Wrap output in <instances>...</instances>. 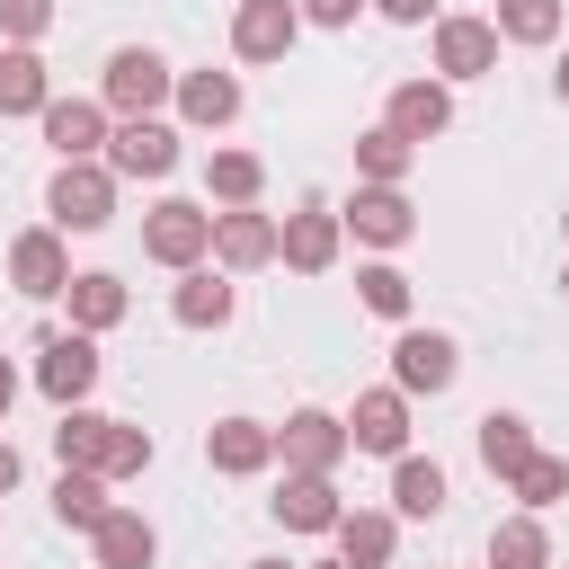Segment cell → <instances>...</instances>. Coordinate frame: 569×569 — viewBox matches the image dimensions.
I'll use <instances>...</instances> for the list:
<instances>
[{
    "label": "cell",
    "instance_id": "obj_1",
    "mask_svg": "<svg viewBox=\"0 0 569 569\" xmlns=\"http://www.w3.org/2000/svg\"><path fill=\"white\" fill-rule=\"evenodd\" d=\"M169 89H178V71H169V53H151V44H116L107 71H98V107H107L116 124H124V116H160Z\"/></svg>",
    "mask_w": 569,
    "mask_h": 569
},
{
    "label": "cell",
    "instance_id": "obj_2",
    "mask_svg": "<svg viewBox=\"0 0 569 569\" xmlns=\"http://www.w3.org/2000/svg\"><path fill=\"white\" fill-rule=\"evenodd\" d=\"M142 258L169 267V276L204 267V258H213V204H196V196H160V204L142 213Z\"/></svg>",
    "mask_w": 569,
    "mask_h": 569
},
{
    "label": "cell",
    "instance_id": "obj_3",
    "mask_svg": "<svg viewBox=\"0 0 569 569\" xmlns=\"http://www.w3.org/2000/svg\"><path fill=\"white\" fill-rule=\"evenodd\" d=\"M489 71H498V27H489V18L445 9V18L427 27V80L462 89V80H489Z\"/></svg>",
    "mask_w": 569,
    "mask_h": 569
},
{
    "label": "cell",
    "instance_id": "obj_4",
    "mask_svg": "<svg viewBox=\"0 0 569 569\" xmlns=\"http://www.w3.org/2000/svg\"><path fill=\"white\" fill-rule=\"evenodd\" d=\"M44 222L71 240V231H107L116 222V178H107V160H62L53 169V187H44Z\"/></svg>",
    "mask_w": 569,
    "mask_h": 569
},
{
    "label": "cell",
    "instance_id": "obj_5",
    "mask_svg": "<svg viewBox=\"0 0 569 569\" xmlns=\"http://www.w3.org/2000/svg\"><path fill=\"white\" fill-rule=\"evenodd\" d=\"M338 231L356 240V249H409L418 240V204H409V187H356L347 204H338Z\"/></svg>",
    "mask_w": 569,
    "mask_h": 569
},
{
    "label": "cell",
    "instance_id": "obj_6",
    "mask_svg": "<svg viewBox=\"0 0 569 569\" xmlns=\"http://www.w3.org/2000/svg\"><path fill=\"white\" fill-rule=\"evenodd\" d=\"M98 338H80V329H44L36 338V391L53 400V409H80L89 391H98Z\"/></svg>",
    "mask_w": 569,
    "mask_h": 569
},
{
    "label": "cell",
    "instance_id": "obj_7",
    "mask_svg": "<svg viewBox=\"0 0 569 569\" xmlns=\"http://www.w3.org/2000/svg\"><path fill=\"white\" fill-rule=\"evenodd\" d=\"M98 160H107L116 187H124V178H169V169H178V124H169V116H124Z\"/></svg>",
    "mask_w": 569,
    "mask_h": 569
},
{
    "label": "cell",
    "instance_id": "obj_8",
    "mask_svg": "<svg viewBox=\"0 0 569 569\" xmlns=\"http://www.w3.org/2000/svg\"><path fill=\"white\" fill-rule=\"evenodd\" d=\"M453 373H462V347L445 329H400L391 338V391L436 400V391H453Z\"/></svg>",
    "mask_w": 569,
    "mask_h": 569
},
{
    "label": "cell",
    "instance_id": "obj_9",
    "mask_svg": "<svg viewBox=\"0 0 569 569\" xmlns=\"http://www.w3.org/2000/svg\"><path fill=\"white\" fill-rule=\"evenodd\" d=\"M347 453H356V445H347V418H338V409H293V418L276 427V462H284V471H320V480H338Z\"/></svg>",
    "mask_w": 569,
    "mask_h": 569
},
{
    "label": "cell",
    "instance_id": "obj_10",
    "mask_svg": "<svg viewBox=\"0 0 569 569\" xmlns=\"http://www.w3.org/2000/svg\"><path fill=\"white\" fill-rule=\"evenodd\" d=\"M204 267H222V276H258V267H276V213H258V204H222L213 213V258Z\"/></svg>",
    "mask_w": 569,
    "mask_h": 569
},
{
    "label": "cell",
    "instance_id": "obj_11",
    "mask_svg": "<svg viewBox=\"0 0 569 569\" xmlns=\"http://www.w3.org/2000/svg\"><path fill=\"white\" fill-rule=\"evenodd\" d=\"M302 44V9L293 0H240L231 9V62H284Z\"/></svg>",
    "mask_w": 569,
    "mask_h": 569
},
{
    "label": "cell",
    "instance_id": "obj_12",
    "mask_svg": "<svg viewBox=\"0 0 569 569\" xmlns=\"http://www.w3.org/2000/svg\"><path fill=\"white\" fill-rule=\"evenodd\" d=\"M9 284H18L27 302H62V284H71V249H62L53 222H36V231L9 240Z\"/></svg>",
    "mask_w": 569,
    "mask_h": 569
},
{
    "label": "cell",
    "instance_id": "obj_13",
    "mask_svg": "<svg viewBox=\"0 0 569 569\" xmlns=\"http://www.w3.org/2000/svg\"><path fill=\"white\" fill-rule=\"evenodd\" d=\"M347 445H356V453L400 462V453H409V391H391V382L356 391V409H347Z\"/></svg>",
    "mask_w": 569,
    "mask_h": 569
},
{
    "label": "cell",
    "instance_id": "obj_14",
    "mask_svg": "<svg viewBox=\"0 0 569 569\" xmlns=\"http://www.w3.org/2000/svg\"><path fill=\"white\" fill-rule=\"evenodd\" d=\"M382 124H391V133H400L409 151H427V142H436V133L453 124V89L418 71V80H400V89L382 98Z\"/></svg>",
    "mask_w": 569,
    "mask_h": 569
},
{
    "label": "cell",
    "instance_id": "obj_15",
    "mask_svg": "<svg viewBox=\"0 0 569 569\" xmlns=\"http://www.w3.org/2000/svg\"><path fill=\"white\" fill-rule=\"evenodd\" d=\"M338 249H347V231H338V213H329V204H302V213H284V222H276V258H284L293 276H329V267H338Z\"/></svg>",
    "mask_w": 569,
    "mask_h": 569
},
{
    "label": "cell",
    "instance_id": "obj_16",
    "mask_svg": "<svg viewBox=\"0 0 569 569\" xmlns=\"http://www.w3.org/2000/svg\"><path fill=\"white\" fill-rule=\"evenodd\" d=\"M44 142H53V160H98L107 151V133H116V116L98 107V98H44Z\"/></svg>",
    "mask_w": 569,
    "mask_h": 569
},
{
    "label": "cell",
    "instance_id": "obj_17",
    "mask_svg": "<svg viewBox=\"0 0 569 569\" xmlns=\"http://www.w3.org/2000/svg\"><path fill=\"white\" fill-rule=\"evenodd\" d=\"M204 462H213L222 480H258V471L276 462V427H267V418H213V427H204Z\"/></svg>",
    "mask_w": 569,
    "mask_h": 569
},
{
    "label": "cell",
    "instance_id": "obj_18",
    "mask_svg": "<svg viewBox=\"0 0 569 569\" xmlns=\"http://www.w3.org/2000/svg\"><path fill=\"white\" fill-rule=\"evenodd\" d=\"M169 107H178V124H196V133H222L231 116H240V71H178V89H169Z\"/></svg>",
    "mask_w": 569,
    "mask_h": 569
},
{
    "label": "cell",
    "instance_id": "obj_19",
    "mask_svg": "<svg viewBox=\"0 0 569 569\" xmlns=\"http://www.w3.org/2000/svg\"><path fill=\"white\" fill-rule=\"evenodd\" d=\"M62 311H71V329H80V338H107V329L133 311V293H124V276H107V267H80V276L62 284Z\"/></svg>",
    "mask_w": 569,
    "mask_h": 569
},
{
    "label": "cell",
    "instance_id": "obj_20",
    "mask_svg": "<svg viewBox=\"0 0 569 569\" xmlns=\"http://www.w3.org/2000/svg\"><path fill=\"white\" fill-rule=\"evenodd\" d=\"M267 507H276V525H284V533H329V525L347 516L338 480H320V471H284V489H276Z\"/></svg>",
    "mask_w": 569,
    "mask_h": 569
},
{
    "label": "cell",
    "instance_id": "obj_21",
    "mask_svg": "<svg viewBox=\"0 0 569 569\" xmlns=\"http://www.w3.org/2000/svg\"><path fill=\"white\" fill-rule=\"evenodd\" d=\"M329 542H338L347 569H391V551H400V516H391V507H347V516L329 525Z\"/></svg>",
    "mask_w": 569,
    "mask_h": 569
},
{
    "label": "cell",
    "instance_id": "obj_22",
    "mask_svg": "<svg viewBox=\"0 0 569 569\" xmlns=\"http://www.w3.org/2000/svg\"><path fill=\"white\" fill-rule=\"evenodd\" d=\"M231 311H240V284H231L222 267H187L178 293H169V320H178V329H222Z\"/></svg>",
    "mask_w": 569,
    "mask_h": 569
},
{
    "label": "cell",
    "instance_id": "obj_23",
    "mask_svg": "<svg viewBox=\"0 0 569 569\" xmlns=\"http://www.w3.org/2000/svg\"><path fill=\"white\" fill-rule=\"evenodd\" d=\"M471 453H480V471H489V480H516L542 445H533V427H525L516 409H489V418L471 427Z\"/></svg>",
    "mask_w": 569,
    "mask_h": 569
},
{
    "label": "cell",
    "instance_id": "obj_24",
    "mask_svg": "<svg viewBox=\"0 0 569 569\" xmlns=\"http://www.w3.org/2000/svg\"><path fill=\"white\" fill-rule=\"evenodd\" d=\"M89 551H98V569H151L160 560V533H151L142 507H107V525L89 533Z\"/></svg>",
    "mask_w": 569,
    "mask_h": 569
},
{
    "label": "cell",
    "instance_id": "obj_25",
    "mask_svg": "<svg viewBox=\"0 0 569 569\" xmlns=\"http://www.w3.org/2000/svg\"><path fill=\"white\" fill-rule=\"evenodd\" d=\"M53 98V71L36 44H0V116H44Z\"/></svg>",
    "mask_w": 569,
    "mask_h": 569
},
{
    "label": "cell",
    "instance_id": "obj_26",
    "mask_svg": "<svg viewBox=\"0 0 569 569\" xmlns=\"http://www.w3.org/2000/svg\"><path fill=\"white\" fill-rule=\"evenodd\" d=\"M445 462L436 453H400L391 462V516H445Z\"/></svg>",
    "mask_w": 569,
    "mask_h": 569
},
{
    "label": "cell",
    "instance_id": "obj_27",
    "mask_svg": "<svg viewBox=\"0 0 569 569\" xmlns=\"http://www.w3.org/2000/svg\"><path fill=\"white\" fill-rule=\"evenodd\" d=\"M489 569H551V533H542V516H498L489 525Z\"/></svg>",
    "mask_w": 569,
    "mask_h": 569
},
{
    "label": "cell",
    "instance_id": "obj_28",
    "mask_svg": "<svg viewBox=\"0 0 569 569\" xmlns=\"http://www.w3.org/2000/svg\"><path fill=\"white\" fill-rule=\"evenodd\" d=\"M151 453H160V445H151V427H133V418H107V445H98V462H89V471L116 489V480H142V471H151Z\"/></svg>",
    "mask_w": 569,
    "mask_h": 569
},
{
    "label": "cell",
    "instance_id": "obj_29",
    "mask_svg": "<svg viewBox=\"0 0 569 569\" xmlns=\"http://www.w3.org/2000/svg\"><path fill=\"white\" fill-rule=\"evenodd\" d=\"M409 160H418V151H409L391 124H365V133H356V187H400Z\"/></svg>",
    "mask_w": 569,
    "mask_h": 569
},
{
    "label": "cell",
    "instance_id": "obj_30",
    "mask_svg": "<svg viewBox=\"0 0 569 569\" xmlns=\"http://www.w3.org/2000/svg\"><path fill=\"white\" fill-rule=\"evenodd\" d=\"M204 196L213 204H258L267 196V160L258 151H213L204 160Z\"/></svg>",
    "mask_w": 569,
    "mask_h": 569
},
{
    "label": "cell",
    "instance_id": "obj_31",
    "mask_svg": "<svg viewBox=\"0 0 569 569\" xmlns=\"http://www.w3.org/2000/svg\"><path fill=\"white\" fill-rule=\"evenodd\" d=\"M356 302H365L373 320H400V329H409V311H418V284H409L391 258H373V267H356Z\"/></svg>",
    "mask_w": 569,
    "mask_h": 569
},
{
    "label": "cell",
    "instance_id": "obj_32",
    "mask_svg": "<svg viewBox=\"0 0 569 569\" xmlns=\"http://www.w3.org/2000/svg\"><path fill=\"white\" fill-rule=\"evenodd\" d=\"M107 507H116V498H107V480H98V471H62V480H53V525L98 533V525H107Z\"/></svg>",
    "mask_w": 569,
    "mask_h": 569
},
{
    "label": "cell",
    "instance_id": "obj_33",
    "mask_svg": "<svg viewBox=\"0 0 569 569\" xmlns=\"http://www.w3.org/2000/svg\"><path fill=\"white\" fill-rule=\"evenodd\" d=\"M98 445H107V409H89V400H80V409H62V418H53V462H62V471H89V462H98Z\"/></svg>",
    "mask_w": 569,
    "mask_h": 569
},
{
    "label": "cell",
    "instance_id": "obj_34",
    "mask_svg": "<svg viewBox=\"0 0 569 569\" xmlns=\"http://www.w3.org/2000/svg\"><path fill=\"white\" fill-rule=\"evenodd\" d=\"M560 18H569L560 0H498V9H489L498 44H551V36H560Z\"/></svg>",
    "mask_w": 569,
    "mask_h": 569
},
{
    "label": "cell",
    "instance_id": "obj_35",
    "mask_svg": "<svg viewBox=\"0 0 569 569\" xmlns=\"http://www.w3.org/2000/svg\"><path fill=\"white\" fill-rule=\"evenodd\" d=\"M507 489H516V507H525V516H542V507H560V498H569V462H560V453H533Z\"/></svg>",
    "mask_w": 569,
    "mask_h": 569
},
{
    "label": "cell",
    "instance_id": "obj_36",
    "mask_svg": "<svg viewBox=\"0 0 569 569\" xmlns=\"http://www.w3.org/2000/svg\"><path fill=\"white\" fill-rule=\"evenodd\" d=\"M53 0H0V44H44Z\"/></svg>",
    "mask_w": 569,
    "mask_h": 569
},
{
    "label": "cell",
    "instance_id": "obj_37",
    "mask_svg": "<svg viewBox=\"0 0 569 569\" xmlns=\"http://www.w3.org/2000/svg\"><path fill=\"white\" fill-rule=\"evenodd\" d=\"M373 18H391V27H436L445 18V0H365Z\"/></svg>",
    "mask_w": 569,
    "mask_h": 569
},
{
    "label": "cell",
    "instance_id": "obj_38",
    "mask_svg": "<svg viewBox=\"0 0 569 569\" xmlns=\"http://www.w3.org/2000/svg\"><path fill=\"white\" fill-rule=\"evenodd\" d=\"M293 9H302V27H356L365 0H293Z\"/></svg>",
    "mask_w": 569,
    "mask_h": 569
},
{
    "label": "cell",
    "instance_id": "obj_39",
    "mask_svg": "<svg viewBox=\"0 0 569 569\" xmlns=\"http://www.w3.org/2000/svg\"><path fill=\"white\" fill-rule=\"evenodd\" d=\"M18 471H27V462H18V445H9V436H0V498H9V489H18Z\"/></svg>",
    "mask_w": 569,
    "mask_h": 569
},
{
    "label": "cell",
    "instance_id": "obj_40",
    "mask_svg": "<svg viewBox=\"0 0 569 569\" xmlns=\"http://www.w3.org/2000/svg\"><path fill=\"white\" fill-rule=\"evenodd\" d=\"M9 409H18V365L0 356V427H9Z\"/></svg>",
    "mask_w": 569,
    "mask_h": 569
},
{
    "label": "cell",
    "instance_id": "obj_41",
    "mask_svg": "<svg viewBox=\"0 0 569 569\" xmlns=\"http://www.w3.org/2000/svg\"><path fill=\"white\" fill-rule=\"evenodd\" d=\"M551 98H560V107H569V53H560V71H551Z\"/></svg>",
    "mask_w": 569,
    "mask_h": 569
},
{
    "label": "cell",
    "instance_id": "obj_42",
    "mask_svg": "<svg viewBox=\"0 0 569 569\" xmlns=\"http://www.w3.org/2000/svg\"><path fill=\"white\" fill-rule=\"evenodd\" d=\"M249 569H293V560H249Z\"/></svg>",
    "mask_w": 569,
    "mask_h": 569
},
{
    "label": "cell",
    "instance_id": "obj_43",
    "mask_svg": "<svg viewBox=\"0 0 569 569\" xmlns=\"http://www.w3.org/2000/svg\"><path fill=\"white\" fill-rule=\"evenodd\" d=\"M311 569H347V560H311Z\"/></svg>",
    "mask_w": 569,
    "mask_h": 569
},
{
    "label": "cell",
    "instance_id": "obj_44",
    "mask_svg": "<svg viewBox=\"0 0 569 569\" xmlns=\"http://www.w3.org/2000/svg\"><path fill=\"white\" fill-rule=\"evenodd\" d=\"M560 293H569V267H560Z\"/></svg>",
    "mask_w": 569,
    "mask_h": 569
},
{
    "label": "cell",
    "instance_id": "obj_45",
    "mask_svg": "<svg viewBox=\"0 0 569 569\" xmlns=\"http://www.w3.org/2000/svg\"><path fill=\"white\" fill-rule=\"evenodd\" d=\"M560 231H569V204H560Z\"/></svg>",
    "mask_w": 569,
    "mask_h": 569
}]
</instances>
